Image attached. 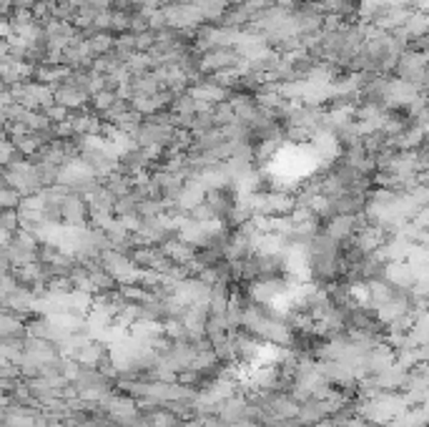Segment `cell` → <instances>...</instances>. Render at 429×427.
Returning a JSON list of instances; mask_svg holds the SVG:
<instances>
[{
	"mask_svg": "<svg viewBox=\"0 0 429 427\" xmlns=\"http://www.w3.org/2000/svg\"><path fill=\"white\" fill-rule=\"evenodd\" d=\"M294 209H297V199H294V194H289V191L271 189V191L254 194V211H257V217H261V219L292 217Z\"/></svg>",
	"mask_w": 429,
	"mask_h": 427,
	"instance_id": "cell-1",
	"label": "cell"
},
{
	"mask_svg": "<svg viewBox=\"0 0 429 427\" xmlns=\"http://www.w3.org/2000/svg\"><path fill=\"white\" fill-rule=\"evenodd\" d=\"M101 264L106 266L118 284H141L143 271L136 266V262L131 259V254H123L118 249H108V252L101 254Z\"/></svg>",
	"mask_w": 429,
	"mask_h": 427,
	"instance_id": "cell-2",
	"label": "cell"
},
{
	"mask_svg": "<svg viewBox=\"0 0 429 427\" xmlns=\"http://www.w3.org/2000/svg\"><path fill=\"white\" fill-rule=\"evenodd\" d=\"M364 224H367L364 214H339V217H332L327 222H322V234L332 236L334 241L344 244V241L357 236V231Z\"/></svg>",
	"mask_w": 429,
	"mask_h": 427,
	"instance_id": "cell-3",
	"label": "cell"
},
{
	"mask_svg": "<svg viewBox=\"0 0 429 427\" xmlns=\"http://www.w3.org/2000/svg\"><path fill=\"white\" fill-rule=\"evenodd\" d=\"M60 219L63 226H88L90 222V206L81 194L71 191L60 204Z\"/></svg>",
	"mask_w": 429,
	"mask_h": 427,
	"instance_id": "cell-4",
	"label": "cell"
},
{
	"mask_svg": "<svg viewBox=\"0 0 429 427\" xmlns=\"http://www.w3.org/2000/svg\"><path fill=\"white\" fill-rule=\"evenodd\" d=\"M53 93H55V103L68 111H81L86 103H90L88 90L78 88V86L71 83V81H66V83H60L58 88H53Z\"/></svg>",
	"mask_w": 429,
	"mask_h": 427,
	"instance_id": "cell-5",
	"label": "cell"
},
{
	"mask_svg": "<svg viewBox=\"0 0 429 427\" xmlns=\"http://www.w3.org/2000/svg\"><path fill=\"white\" fill-rule=\"evenodd\" d=\"M131 259L136 262V266L141 271H158L163 264H166V254H163L161 247L156 244H138L136 249L131 252Z\"/></svg>",
	"mask_w": 429,
	"mask_h": 427,
	"instance_id": "cell-6",
	"label": "cell"
},
{
	"mask_svg": "<svg viewBox=\"0 0 429 427\" xmlns=\"http://www.w3.org/2000/svg\"><path fill=\"white\" fill-rule=\"evenodd\" d=\"M387 279L400 289H414L419 282V274L409 264V259H400V262H389Z\"/></svg>",
	"mask_w": 429,
	"mask_h": 427,
	"instance_id": "cell-7",
	"label": "cell"
},
{
	"mask_svg": "<svg viewBox=\"0 0 429 427\" xmlns=\"http://www.w3.org/2000/svg\"><path fill=\"white\" fill-rule=\"evenodd\" d=\"M163 254H166L171 262H176V264H184V266H193V262H196V247H191L189 241H184L181 236H173V239H168L166 244H161Z\"/></svg>",
	"mask_w": 429,
	"mask_h": 427,
	"instance_id": "cell-8",
	"label": "cell"
},
{
	"mask_svg": "<svg viewBox=\"0 0 429 427\" xmlns=\"http://www.w3.org/2000/svg\"><path fill=\"white\" fill-rule=\"evenodd\" d=\"M103 184L108 187V191L114 194L116 199H121V196H128L133 189V184H136V176L125 174L123 169H116L114 174H108L106 179H103Z\"/></svg>",
	"mask_w": 429,
	"mask_h": 427,
	"instance_id": "cell-9",
	"label": "cell"
},
{
	"mask_svg": "<svg viewBox=\"0 0 429 427\" xmlns=\"http://www.w3.org/2000/svg\"><path fill=\"white\" fill-rule=\"evenodd\" d=\"M83 38L93 58H101V55L116 50V36H111V33H83Z\"/></svg>",
	"mask_w": 429,
	"mask_h": 427,
	"instance_id": "cell-10",
	"label": "cell"
},
{
	"mask_svg": "<svg viewBox=\"0 0 429 427\" xmlns=\"http://www.w3.org/2000/svg\"><path fill=\"white\" fill-rule=\"evenodd\" d=\"M20 229H23L20 211L18 209H3V214H0V231H3V239H11L13 234H18Z\"/></svg>",
	"mask_w": 429,
	"mask_h": 427,
	"instance_id": "cell-11",
	"label": "cell"
},
{
	"mask_svg": "<svg viewBox=\"0 0 429 427\" xmlns=\"http://www.w3.org/2000/svg\"><path fill=\"white\" fill-rule=\"evenodd\" d=\"M23 199L25 196L18 191V189L6 187V184H3V189H0V204H3V209H20Z\"/></svg>",
	"mask_w": 429,
	"mask_h": 427,
	"instance_id": "cell-12",
	"label": "cell"
},
{
	"mask_svg": "<svg viewBox=\"0 0 429 427\" xmlns=\"http://www.w3.org/2000/svg\"><path fill=\"white\" fill-rule=\"evenodd\" d=\"M189 217L191 219H198V222H219V217H216V211L211 209L209 201H201L196 209H191Z\"/></svg>",
	"mask_w": 429,
	"mask_h": 427,
	"instance_id": "cell-13",
	"label": "cell"
}]
</instances>
